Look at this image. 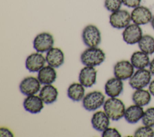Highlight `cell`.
<instances>
[{
	"instance_id": "cell-1",
	"label": "cell",
	"mask_w": 154,
	"mask_h": 137,
	"mask_svg": "<svg viewBox=\"0 0 154 137\" xmlns=\"http://www.w3.org/2000/svg\"><path fill=\"white\" fill-rule=\"evenodd\" d=\"M103 107L104 112L112 121H119L125 115V105L117 97H109L105 101Z\"/></svg>"
},
{
	"instance_id": "cell-2",
	"label": "cell",
	"mask_w": 154,
	"mask_h": 137,
	"mask_svg": "<svg viewBox=\"0 0 154 137\" xmlns=\"http://www.w3.org/2000/svg\"><path fill=\"white\" fill-rule=\"evenodd\" d=\"M106 56L102 49L97 47H88L81 54V63L85 66H97L105 60Z\"/></svg>"
},
{
	"instance_id": "cell-3",
	"label": "cell",
	"mask_w": 154,
	"mask_h": 137,
	"mask_svg": "<svg viewBox=\"0 0 154 137\" xmlns=\"http://www.w3.org/2000/svg\"><path fill=\"white\" fill-rule=\"evenodd\" d=\"M105 95L99 91H93L85 95L82 100L83 107L88 111H94L105 103Z\"/></svg>"
},
{
	"instance_id": "cell-4",
	"label": "cell",
	"mask_w": 154,
	"mask_h": 137,
	"mask_svg": "<svg viewBox=\"0 0 154 137\" xmlns=\"http://www.w3.org/2000/svg\"><path fill=\"white\" fill-rule=\"evenodd\" d=\"M82 39L87 46L97 47L101 42L100 31L96 25H87L82 30Z\"/></svg>"
},
{
	"instance_id": "cell-5",
	"label": "cell",
	"mask_w": 154,
	"mask_h": 137,
	"mask_svg": "<svg viewBox=\"0 0 154 137\" xmlns=\"http://www.w3.org/2000/svg\"><path fill=\"white\" fill-rule=\"evenodd\" d=\"M152 74L149 70L143 68L138 69L129 79L130 86L134 89H143L151 81Z\"/></svg>"
},
{
	"instance_id": "cell-6",
	"label": "cell",
	"mask_w": 154,
	"mask_h": 137,
	"mask_svg": "<svg viewBox=\"0 0 154 137\" xmlns=\"http://www.w3.org/2000/svg\"><path fill=\"white\" fill-rule=\"evenodd\" d=\"M131 13L123 9L112 12L109 17V22L111 27L116 29H123L130 24L131 21Z\"/></svg>"
},
{
	"instance_id": "cell-7",
	"label": "cell",
	"mask_w": 154,
	"mask_h": 137,
	"mask_svg": "<svg viewBox=\"0 0 154 137\" xmlns=\"http://www.w3.org/2000/svg\"><path fill=\"white\" fill-rule=\"evenodd\" d=\"M54 39L53 36L48 32L38 34L33 40V47L37 52L41 53L48 51L53 47Z\"/></svg>"
},
{
	"instance_id": "cell-8",
	"label": "cell",
	"mask_w": 154,
	"mask_h": 137,
	"mask_svg": "<svg viewBox=\"0 0 154 137\" xmlns=\"http://www.w3.org/2000/svg\"><path fill=\"white\" fill-rule=\"evenodd\" d=\"M131 16L133 23L138 25L147 24L151 22L153 17L152 11L148 7L140 5L134 8Z\"/></svg>"
},
{
	"instance_id": "cell-9",
	"label": "cell",
	"mask_w": 154,
	"mask_h": 137,
	"mask_svg": "<svg viewBox=\"0 0 154 137\" xmlns=\"http://www.w3.org/2000/svg\"><path fill=\"white\" fill-rule=\"evenodd\" d=\"M143 31L140 25L134 23L130 24L122 33L123 40L129 45L138 43L143 36Z\"/></svg>"
},
{
	"instance_id": "cell-10",
	"label": "cell",
	"mask_w": 154,
	"mask_h": 137,
	"mask_svg": "<svg viewBox=\"0 0 154 137\" xmlns=\"http://www.w3.org/2000/svg\"><path fill=\"white\" fill-rule=\"evenodd\" d=\"M113 71L116 77L126 80L129 79L134 73V67L128 60H120L114 65Z\"/></svg>"
},
{
	"instance_id": "cell-11",
	"label": "cell",
	"mask_w": 154,
	"mask_h": 137,
	"mask_svg": "<svg viewBox=\"0 0 154 137\" xmlns=\"http://www.w3.org/2000/svg\"><path fill=\"white\" fill-rule=\"evenodd\" d=\"M41 83L37 78L33 76L25 77L19 84V90L25 95H31L37 94L40 90Z\"/></svg>"
},
{
	"instance_id": "cell-12",
	"label": "cell",
	"mask_w": 154,
	"mask_h": 137,
	"mask_svg": "<svg viewBox=\"0 0 154 137\" xmlns=\"http://www.w3.org/2000/svg\"><path fill=\"white\" fill-rule=\"evenodd\" d=\"M46 62V57L39 52L29 55L25 60V67L31 72H38Z\"/></svg>"
},
{
	"instance_id": "cell-13",
	"label": "cell",
	"mask_w": 154,
	"mask_h": 137,
	"mask_svg": "<svg viewBox=\"0 0 154 137\" xmlns=\"http://www.w3.org/2000/svg\"><path fill=\"white\" fill-rule=\"evenodd\" d=\"M78 78L84 87L90 88L96 83L97 71L93 66H85L81 69Z\"/></svg>"
},
{
	"instance_id": "cell-14",
	"label": "cell",
	"mask_w": 154,
	"mask_h": 137,
	"mask_svg": "<svg viewBox=\"0 0 154 137\" xmlns=\"http://www.w3.org/2000/svg\"><path fill=\"white\" fill-rule=\"evenodd\" d=\"M43 101L39 95H28L25 98L23 106L25 110L31 113L35 114L40 112L44 107Z\"/></svg>"
},
{
	"instance_id": "cell-15",
	"label": "cell",
	"mask_w": 154,
	"mask_h": 137,
	"mask_svg": "<svg viewBox=\"0 0 154 137\" xmlns=\"http://www.w3.org/2000/svg\"><path fill=\"white\" fill-rule=\"evenodd\" d=\"M123 80L114 77L108 79L105 84V92L109 97H117L123 92Z\"/></svg>"
},
{
	"instance_id": "cell-16",
	"label": "cell",
	"mask_w": 154,
	"mask_h": 137,
	"mask_svg": "<svg viewBox=\"0 0 154 137\" xmlns=\"http://www.w3.org/2000/svg\"><path fill=\"white\" fill-rule=\"evenodd\" d=\"M45 57L48 64L55 68L60 67L64 63V54L59 48H51L46 52Z\"/></svg>"
},
{
	"instance_id": "cell-17",
	"label": "cell",
	"mask_w": 154,
	"mask_h": 137,
	"mask_svg": "<svg viewBox=\"0 0 154 137\" xmlns=\"http://www.w3.org/2000/svg\"><path fill=\"white\" fill-rule=\"evenodd\" d=\"M91 123L93 129L99 132H103L109 127L110 118L104 111L99 110L93 113Z\"/></svg>"
},
{
	"instance_id": "cell-18",
	"label": "cell",
	"mask_w": 154,
	"mask_h": 137,
	"mask_svg": "<svg viewBox=\"0 0 154 137\" xmlns=\"http://www.w3.org/2000/svg\"><path fill=\"white\" fill-rule=\"evenodd\" d=\"M144 112L142 106L134 104L126 109L124 118L128 123L135 124L142 119Z\"/></svg>"
},
{
	"instance_id": "cell-19",
	"label": "cell",
	"mask_w": 154,
	"mask_h": 137,
	"mask_svg": "<svg viewBox=\"0 0 154 137\" xmlns=\"http://www.w3.org/2000/svg\"><path fill=\"white\" fill-rule=\"evenodd\" d=\"M58 95V91L57 89L52 85L44 84V86L40 89L39 92V96L46 104H50L56 101Z\"/></svg>"
},
{
	"instance_id": "cell-20",
	"label": "cell",
	"mask_w": 154,
	"mask_h": 137,
	"mask_svg": "<svg viewBox=\"0 0 154 137\" xmlns=\"http://www.w3.org/2000/svg\"><path fill=\"white\" fill-rule=\"evenodd\" d=\"M37 78L42 84L53 83L57 78V72L55 68L49 65L43 66L38 72Z\"/></svg>"
},
{
	"instance_id": "cell-21",
	"label": "cell",
	"mask_w": 154,
	"mask_h": 137,
	"mask_svg": "<svg viewBox=\"0 0 154 137\" xmlns=\"http://www.w3.org/2000/svg\"><path fill=\"white\" fill-rule=\"evenodd\" d=\"M130 61L134 67L137 69L146 68L149 66L150 62L149 55L141 50L133 53Z\"/></svg>"
},
{
	"instance_id": "cell-22",
	"label": "cell",
	"mask_w": 154,
	"mask_h": 137,
	"mask_svg": "<svg viewBox=\"0 0 154 137\" xmlns=\"http://www.w3.org/2000/svg\"><path fill=\"white\" fill-rule=\"evenodd\" d=\"M68 97L73 101L82 100L85 96L84 86L80 83H73L67 88Z\"/></svg>"
},
{
	"instance_id": "cell-23",
	"label": "cell",
	"mask_w": 154,
	"mask_h": 137,
	"mask_svg": "<svg viewBox=\"0 0 154 137\" xmlns=\"http://www.w3.org/2000/svg\"><path fill=\"white\" fill-rule=\"evenodd\" d=\"M151 95L149 91L144 89H135L132 94V100L134 104L143 107L149 104L151 101Z\"/></svg>"
},
{
	"instance_id": "cell-24",
	"label": "cell",
	"mask_w": 154,
	"mask_h": 137,
	"mask_svg": "<svg viewBox=\"0 0 154 137\" xmlns=\"http://www.w3.org/2000/svg\"><path fill=\"white\" fill-rule=\"evenodd\" d=\"M140 49L148 55L154 53V37L149 34H144L138 43Z\"/></svg>"
},
{
	"instance_id": "cell-25",
	"label": "cell",
	"mask_w": 154,
	"mask_h": 137,
	"mask_svg": "<svg viewBox=\"0 0 154 137\" xmlns=\"http://www.w3.org/2000/svg\"><path fill=\"white\" fill-rule=\"evenodd\" d=\"M142 123L143 125L153 127L154 126V107L148 108L144 112L142 118Z\"/></svg>"
},
{
	"instance_id": "cell-26",
	"label": "cell",
	"mask_w": 154,
	"mask_h": 137,
	"mask_svg": "<svg viewBox=\"0 0 154 137\" xmlns=\"http://www.w3.org/2000/svg\"><path fill=\"white\" fill-rule=\"evenodd\" d=\"M135 137H153L154 136V130L152 127L144 125L138 127L134 132Z\"/></svg>"
},
{
	"instance_id": "cell-27",
	"label": "cell",
	"mask_w": 154,
	"mask_h": 137,
	"mask_svg": "<svg viewBox=\"0 0 154 137\" xmlns=\"http://www.w3.org/2000/svg\"><path fill=\"white\" fill-rule=\"evenodd\" d=\"M122 4V0H105L104 1L105 8L111 12L120 10Z\"/></svg>"
},
{
	"instance_id": "cell-28",
	"label": "cell",
	"mask_w": 154,
	"mask_h": 137,
	"mask_svg": "<svg viewBox=\"0 0 154 137\" xmlns=\"http://www.w3.org/2000/svg\"><path fill=\"white\" fill-rule=\"evenodd\" d=\"M101 136L102 137H120L121 134L116 128L108 127L102 132Z\"/></svg>"
},
{
	"instance_id": "cell-29",
	"label": "cell",
	"mask_w": 154,
	"mask_h": 137,
	"mask_svg": "<svg viewBox=\"0 0 154 137\" xmlns=\"http://www.w3.org/2000/svg\"><path fill=\"white\" fill-rule=\"evenodd\" d=\"M122 1L125 6L134 8L140 5L141 0H122Z\"/></svg>"
},
{
	"instance_id": "cell-30",
	"label": "cell",
	"mask_w": 154,
	"mask_h": 137,
	"mask_svg": "<svg viewBox=\"0 0 154 137\" xmlns=\"http://www.w3.org/2000/svg\"><path fill=\"white\" fill-rule=\"evenodd\" d=\"M0 136L1 137L8 136V137H13L14 136L13 133L11 131L6 127H1L0 128Z\"/></svg>"
},
{
	"instance_id": "cell-31",
	"label": "cell",
	"mask_w": 154,
	"mask_h": 137,
	"mask_svg": "<svg viewBox=\"0 0 154 137\" xmlns=\"http://www.w3.org/2000/svg\"><path fill=\"white\" fill-rule=\"evenodd\" d=\"M149 91L152 95L154 96V79L149 84Z\"/></svg>"
},
{
	"instance_id": "cell-32",
	"label": "cell",
	"mask_w": 154,
	"mask_h": 137,
	"mask_svg": "<svg viewBox=\"0 0 154 137\" xmlns=\"http://www.w3.org/2000/svg\"><path fill=\"white\" fill-rule=\"evenodd\" d=\"M149 71L151 72L152 75H154V57L150 61V64H149Z\"/></svg>"
},
{
	"instance_id": "cell-33",
	"label": "cell",
	"mask_w": 154,
	"mask_h": 137,
	"mask_svg": "<svg viewBox=\"0 0 154 137\" xmlns=\"http://www.w3.org/2000/svg\"><path fill=\"white\" fill-rule=\"evenodd\" d=\"M150 24H151V26H152V28L154 30V15L152 17V19L151 22H150Z\"/></svg>"
}]
</instances>
